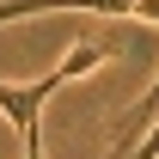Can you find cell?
<instances>
[{
    "mask_svg": "<svg viewBox=\"0 0 159 159\" xmlns=\"http://www.w3.org/2000/svg\"><path fill=\"white\" fill-rule=\"evenodd\" d=\"M122 55V43H110V37H74V49L49 67L43 80H31V86H12V80H0V110H6V122H12V135L25 141V159H43V129H37V116H43V104L55 98L67 80H80V74H92V67H104V61H116Z\"/></svg>",
    "mask_w": 159,
    "mask_h": 159,
    "instance_id": "cell-1",
    "label": "cell"
}]
</instances>
